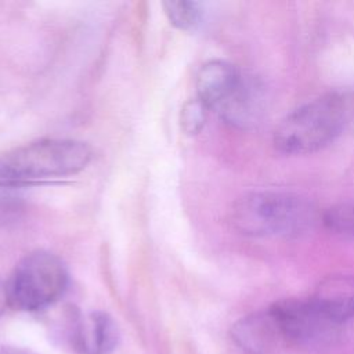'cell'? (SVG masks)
Returning <instances> with one entry per match:
<instances>
[{
    "mask_svg": "<svg viewBox=\"0 0 354 354\" xmlns=\"http://www.w3.org/2000/svg\"><path fill=\"white\" fill-rule=\"evenodd\" d=\"M0 304H1V303H0Z\"/></svg>",
    "mask_w": 354,
    "mask_h": 354,
    "instance_id": "14",
    "label": "cell"
},
{
    "mask_svg": "<svg viewBox=\"0 0 354 354\" xmlns=\"http://www.w3.org/2000/svg\"><path fill=\"white\" fill-rule=\"evenodd\" d=\"M354 126V90L339 88L300 105L274 130V147L286 155H304L335 142Z\"/></svg>",
    "mask_w": 354,
    "mask_h": 354,
    "instance_id": "1",
    "label": "cell"
},
{
    "mask_svg": "<svg viewBox=\"0 0 354 354\" xmlns=\"http://www.w3.org/2000/svg\"><path fill=\"white\" fill-rule=\"evenodd\" d=\"M321 220L335 235L354 239V202H342L326 209Z\"/></svg>",
    "mask_w": 354,
    "mask_h": 354,
    "instance_id": "11",
    "label": "cell"
},
{
    "mask_svg": "<svg viewBox=\"0 0 354 354\" xmlns=\"http://www.w3.org/2000/svg\"><path fill=\"white\" fill-rule=\"evenodd\" d=\"M93 158L83 141L46 138L12 148L0 155V184L18 185L80 173Z\"/></svg>",
    "mask_w": 354,
    "mask_h": 354,
    "instance_id": "3",
    "label": "cell"
},
{
    "mask_svg": "<svg viewBox=\"0 0 354 354\" xmlns=\"http://www.w3.org/2000/svg\"><path fill=\"white\" fill-rule=\"evenodd\" d=\"M263 109V91L259 82L245 76L234 98L218 112L220 116L239 127L253 124Z\"/></svg>",
    "mask_w": 354,
    "mask_h": 354,
    "instance_id": "10",
    "label": "cell"
},
{
    "mask_svg": "<svg viewBox=\"0 0 354 354\" xmlns=\"http://www.w3.org/2000/svg\"><path fill=\"white\" fill-rule=\"evenodd\" d=\"M231 339L248 354H264L282 336L272 313L267 308L238 319L231 326Z\"/></svg>",
    "mask_w": 354,
    "mask_h": 354,
    "instance_id": "9",
    "label": "cell"
},
{
    "mask_svg": "<svg viewBox=\"0 0 354 354\" xmlns=\"http://www.w3.org/2000/svg\"><path fill=\"white\" fill-rule=\"evenodd\" d=\"M245 75L232 64L221 59L205 62L195 79L196 98L201 100L207 109L220 112L236 94Z\"/></svg>",
    "mask_w": 354,
    "mask_h": 354,
    "instance_id": "7",
    "label": "cell"
},
{
    "mask_svg": "<svg viewBox=\"0 0 354 354\" xmlns=\"http://www.w3.org/2000/svg\"><path fill=\"white\" fill-rule=\"evenodd\" d=\"M69 274L54 253L36 250L15 266L6 290L7 303L19 311H39L54 304L65 293Z\"/></svg>",
    "mask_w": 354,
    "mask_h": 354,
    "instance_id": "4",
    "label": "cell"
},
{
    "mask_svg": "<svg viewBox=\"0 0 354 354\" xmlns=\"http://www.w3.org/2000/svg\"><path fill=\"white\" fill-rule=\"evenodd\" d=\"M282 339L304 347H321L339 333L340 324L321 314L311 300L283 299L270 307Z\"/></svg>",
    "mask_w": 354,
    "mask_h": 354,
    "instance_id": "5",
    "label": "cell"
},
{
    "mask_svg": "<svg viewBox=\"0 0 354 354\" xmlns=\"http://www.w3.org/2000/svg\"><path fill=\"white\" fill-rule=\"evenodd\" d=\"M318 220L315 206L297 194L256 191L242 195L231 209V223L248 236H297Z\"/></svg>",
    "mask_w": 354,
    "mask_h": 354,
    "instance_id": "2",
    "label": "cell"
},
{
    "mask_svg": "<svg viewBox=\"0 0 354 354\" xmlns=\"http://www.w3.org/2000/svg\"><path fill=\"white\" fill-rule=\"evenodd\" d=\"M162 7L169 22L180 30H191L202 19V7L198 1H163Z\"/></svg>",
    "mask_w": 354,
    "mask_h": 354,
    "instance_id": "12",
    "label": "cell"
},
{
    "mask_svg": "<svg viewBox=\"0 0 354 354\" xmlns=\"http://www.w3.org/2000/svg\"><path fill=\"white\" fill-rule=\"evenodd\" d=\"M310 300L321 314L342 325L354 317V275L336 274L324 278Z\"/></svg>",
    "mask_w": 354,
    "mask_h": 354,
    "instance_id": "8",
    "label": "cell"
},
{
    "mask_svg": "<svg viewBox=\"0 0 354 354\" xmlns=\"http://www.w3.org/2000/svg\"><path fill=\"white\" fill-rule=\"evenodd\" d=\"M66 336L79 354H111L120 339L118 324L104 311H94L87 318L72 317Z\"/></svg>",
    "mask_w": 354,
    "mask_h": 354,
    "instance_id": "6",
    "label": "cell"
},
{
    "mask_svg": "<svg viewBox=\"0 0 354 354\" xmlns=\"http://www.w3.org/2000/svg\"><path fill=\"white\" fill-rule=\"evenodd\" d=\"M207 106L198 98L187 101L180 112L181 130L188 136L198 134L206 122Z\"/></svg>",
    "mask_w": 354,
    "mask_h": 354,
    "instance_id": "13",
    "label": "cell"
}]
</instances>
